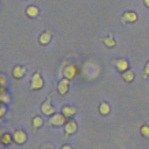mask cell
Returning a JSON list of instances; mask_svg holds the SVG:
<instances>
[{"instance_id":"obj_1","label":"cell","mask_w":149,"mask_h":149,"mask_svg":"<svg viewBox=\"0 0 149 149\" xmlns=\"http://www.w3.org/2000/svg\"><path fill=\"white\" fill-rule=\"evenodd\" d=\"M43 86H44V80L41 77L40 72L36 71L31 76V78H30V86H29V88L33 90V91H37V90H41Z\"/></svg>"},{"instance_id":"obj_2","label":"cell","mask_w":149,"mask_h":149,"mask_svg":"<svg viewBox=\"0 0 149 149\" xmlns=\"http://www.w3.org/2000/svg\"><path fill=\"white\" fill-rule=\"evenodd\" d=\"M66 118L62 114V113H55L54 115L50 116V120H49V123L52 125V126H56V127H59V126H63L65 125L66 122Z\"/></svg>"},{"instance_id":"obj_3","label":"cell","mask_w":149,"mask_h":149,"mask_svg":"<svg viewBox=\"0 0 149 149\" xmlns=\"http://www.w3.org/2000/svg\"><path fill=\"white\" fill-rule=\"evenodd\" d=\"M77 72H78V68L74 65V64H70V65H66L63 70V76L64 78L71 80L73 79L76 76H77Z\"/></svg>"},{"instance_id":"obj_4","label":"cell","mask_w":149,"mask_h":149,"mask_svg":"<svg viewBox=\"0 0 149 149\" xmlns=\"http://www.w3.org/2000/svg\"><path fill=\"white\" fill-rule=\"evenodd\" d=\"M41 111H42V113H43L44 115H49V116H51V115L55 114L56 109H55V107L51 105V100H50V98H48V99L42 104V106H41Z\"/></svg>"},{"instance_id":"obj_5","label":"cell","mask_w":149,"mask_h":149,"mask_svg":"<svg viewBox=\"0 0 149 149\" xmlns=\"http://www.w3.org/2000/svg\"><path fill=\"white\" fill-rule=\"evenodd\" d=\"M113 64H114V66L116 68V70L120 71L121 73L125 72V71H127V70L129 69V63H128V61H126L125 58H118V59L113 61Z\"/></svg>"},{"instance_id":"obj_6","label":"cell","mask_w":149,"mask_h":149,"mask_svg":"<svg viewBox=\"0 0 149 149\" xmlns=\"http://www.w3.org/2000/svg\"><path fill=\"white\" fill-rule=\"evenodd\" d=\"M27 140V134L26 132L21 130V129H17L13 133V141L17 144H23Z\"/></svg>"},{"instance_id":"obj_7","label":"cell","mask_w":149,"mask_h":149,"mask_svg":"<svg viewBox=\"0 0 149 149\" xmlns=\"http://www.w3.org/2000/svg\"><path fill=\"white\" fill-rule=\"evenodd\" d=\"M69 86H70V80L64 78L62 80H59V83L57 84V91L61 95H65L69 91Z\"/></svg>"},{"instance_id":"obj_8","label":"cell","mask_w":149,"mask_h":149,"mask_svg":"<svg viewBox=\"0 0 149 149\" xmlns=\"http://www.w3.org/2000/svg\"><path fill=\"white\" fill-rule=\"evenodd\" d=\"M64 130H65V135H72L77 132V123L74 120L69 119L65 125H64Z\"/></svg>"},{"instance_id":"obj_9","label":"cell","mask_w":149,"mask_h":149,"mask_svg":"<svg viewBox=\"0 0 149 149\" xmlns=\"http://www.w3.org/2000/svg\"><path fill=\"white\" fill-rule=\"evenodd\" d=\"M26 71H27L26 66H23V65H15L13 68V70H12V76L15 79H21L26 74Z\"/></svg>"},{"instance_id":"obj_10","label":"cell","mask_w":149,"mask_h":149,"mask_svg":"<svg viewBox=\"0 0 149 149\" xmlns=\"http://www.w3.org/2000/svg\"><path fill=\"white\" fill-rule=\"evenodd\" d=\"M137 21V14L133 10H127L122 14V22H128V23H134Z\"/></svg>"},{"instance_id":"obj_11","label":"cell","mask_w":149,"mask_h":149,"mask_svg":"<svg viewBox=\"0 0 149 149\" xmlns=\"http://www.w3.org/2000/svg\"><path fill=\"white\" fill-rule=\"evenodd\" d=\"M26 15H27L28 17H30V19L37 17V16L40 15V9H38V7H36V6H34V5L28 6V7L26 8Z\"/></svg>"},{"instance_id":"obj_12","label":"cell","mask_w":149,"mask_h":149,"mask_svg":"<svg viewBox=\"0 0 149 149\" xmlns=\"http://www.w3.org/2000/svg\"><path fill=\"white\" fill-rule=\"evenodd\" d=\"M76 112H77V109H76V107H73V106L66 105V106H63V107H62V114H63L66 119H71V118L76 114Z\"/></svg>"},{"instance_id":"obj_13","label":"cell","mask_w":149,"mask_h":149,"mask_svg":"<svg viewBox=\"0 0 149 149\" xmlns=\"http://www.w3.org/2000/svg\"><path fill=\"white\" fill-rule=\"evenodd\" d=\"M51 37H52V34H51L49 30H45L44 33H42V34L40 35L38 42H40V44H42V45H47V44L50 43Z\"/></svg>"},{"instance_id":"obj_14","label":"cell","mask_w":149,"mask_h":149,"mask_svg":"<svg viewBox=\"0 0 149 149\" xmlns=\"http://www.w3.org/2000/svg\"><path fill=\"white\" fill-rule=\"evenodd\" d=\"M12 141H13V135H12V134H9V133H2V134H1V136H0V142H1V144L8 146V144L12 143Z\"/></svg>"},{"instance_id":"obj_15","label":"cell","mask_w":149,"mask_h":149,"mask_svg":"<svg viewBox=\"0 0 149 149\" xmlns=\"http://www.w3.org/2000/svg\"><path fill=\"white\" fill-rule=\"evenodd\" d=\"M121 77H122V79L126 81V83H132L133 80H134V78H135V74H134V72L132 71V70H127V71H125V72H122L121 73Z\"/></svg>"},{"instance_id":"obj_16","label":"cell","mask_w":149,"mask_h":149,"mask_svg":"<svg viewBox=\"0 0 149 149\" xmlns=\"http://www.w3.org/2000/svg\"><path fill=\"white\" fill-rule=\"evenodd\" d=\"M109 112H111V106H109V104L102 101V102L99 105V113H100L101 115H107V114H109Z\"/></svg>"},{"instance_id":"obj_17","label":"cell","mask_w":149,"mask_h":149,"mask_svg":"<svg viewBox=\"0 0 149 149\" xmlns=\"http://www.w3.org/2000/svg\"><path fill=\"white\" fill-rule=\"evenodd\" d=\"M31 123H33V129H34V132H36L40 127L43 126V119H42L41 116H34Z\"/></svg>"},{"instance_id":"obj_18","label":"cell","mask_w":149,"mask_h":149,"mask_svg":"<svg viewBox=\"0 0 149 149\" xmlns=\"http://www.w3.org/2000/svg\"><path fill=\"white\" fill-rule=\"evenodd\" d=\"M102 42L105 43V45H106L107 48H113V47L115 45V40L113 38V36H112V35H109L108 37L102 38Z\"/></svg>"},{"instance_id":"obj_19","label":"cell","mask_w":149,"mask_h":149,"mask_svg":"<svg viewBox=\"0 0 149 149\" xmlns=\"http://www.w3.org/2000/svg\"><path fill=\"white\" fill-rule=\"evenodd\" d=\"M140 133H141L142 136L149 137V126H148V125H143V126L140 128Z\"/></svg>"},{"instance_id":"obj_20","label":"cell","mask_w":149,"mask_h":149,"mask_svg":"<svg viewBox=\"0 0 149 149\" xmlns=\"http://www.w3.org/2000/svg\"><path fill=\"white\" fill-rule=\"evenodd\" d=\"M6 84H7V79H6V77H5L2 73H0V87L6 86Z\"/></svg>"},{"instance_id":"obj_21","label":"cell","mask_w":149,"mask_h":149,"mask_svg":"<svg viewBox=\"0 0 149 149\" xmlns=\"http://www.w3.org/2000/svg\"><path fill=\"white\" fill-rule=\"evenodd\" d=\"M143 77L144 78H147L148 76H149V62H147V64L144 65V71H143Z\"/></svg>"},{"instance_id":"obj_22","label":"cell","mask_w":149,"mask_h":149,"mask_svg":"<svg viewBox=\"0 0 149 149\" xmlns=\"http://www.w3.org/2000/svg\"><path fill=\"white\" fill-rule=\"evenodd\" d=\"M5 113H6V107H5V105L2 102H0V119L5 115Z\"/></svg>"},{"instance_id":"obj_23","label":"cell","mask_w":149,"mask_h":149,"mask_svg":"<svg viewBox=\"0 0 149 149\" xmlns=\"http://www.w3.org/2000/svg\"><path fill=\"white\" fill-rule=\"evenodd\" d=\"M61 149H72V148H71V146H69V144H64Z\"/></svg>"},{"instance_id":"obj_24","label":"cell","mask_w":149,"mask_h":149,"mask_svg":"<svg viewBox=\"0 0 149 149\" xmlns=\"http://www.w3.org/2000/svg\"><path fill=\"white\" fill-rule=\"evenodd\" d=\"M143 2H144V5H146V6L149 8V0H143Z\"/></svg>"}]
</instances>
